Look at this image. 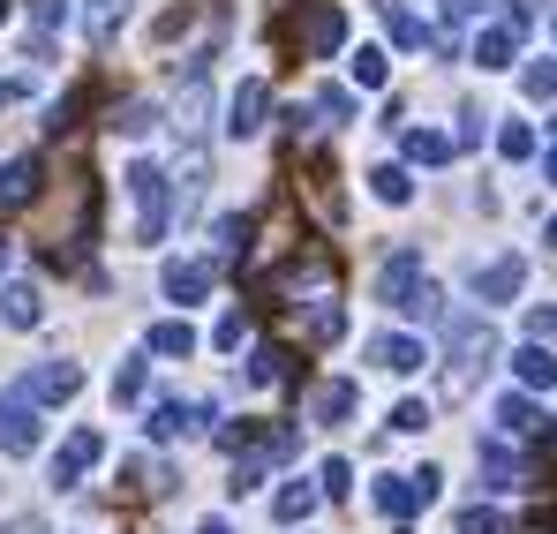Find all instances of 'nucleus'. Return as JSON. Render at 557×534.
Returning a JSON list of instances; mask_svg holds the SVG:
<instances>
[{"instance_id":"7ed1b4c3","label":"nucleus","mask_w":557,"mask_h":534,"mask_svg":"<svg viewBox=\"0 0 557 534\" xmlns=\"http://www.w3.org/2000/svg\"><path fill=\"white\" fill-rule=\"evenodd\" d=\"M84 392V369L76 361H38L23 384H15V399H30V407H69Z\"/></svg>"},{"instance_id":"c03bdc74","label":"nucleus","mask_w":557,"mask_h":534,"mask_svg":"<svg viewBox=\"0 0 557 534\" xmlns=\"http://www.w3.org/2000/svg\"><path fill=\"white\" fill-rule=\"evenodd\" d=\"M543 181H550V188H557V151H543Z\"/></svg>"},{"instance_id":"a211bd4d","label":"nucleus","mask_w":557,"mask_h":534,"mask_svg":"<svg viewBox=\"0 0 557 534\" xmlns=\"http://www.w3.org/2000/svg\"><path fill=\"white\" fill-rule=\"evenodd\" d=\"M512 376H520L528 392H557V355H550V347H535V339H528V347L512 355Z\"/></svg>"},{"instance_id":"4468645a","label":"nucleus","mask_w":557,"mask_h":534,"mask_svg":"<svg viewBox=\"0 0 557 534\" xmlns=\"http://www.w3.org/2000/svg\"><path fill=\"white\" fill-rule=\"evenodd\" d=\"M445 347H453V361L497 355V332H490V316H445Z\"/></svg>"},{"instance_id":"c9c22d12","label":"nucleus","mask_w":557,"mask_h":534,"mask_svg":"<svg viewBox=\"0 0 557 534\" xmlns=\"http://www.w3.org/2000/svg\"><path fill=\"white\" fill-rule=\"evenodd\" d=\"M392 430H399V437H422V430H430V407H422V399H399V407H392Z\"/></svg>"},{"instance_id":"b1692460","label":"nucleus","mask_w":557,"mask_h":534,"mask_svg":"<svg viewBox=\"0 0 557 534\" xmlns=\"http://www.w3.org/2000/svg\"><path fill=\"white\" fill-rule=\"evenodd\" d=\"M151 128H159V105H151V98L113 105V136H151Z\"/></svg>"},{"instance_id":"de8ad7c7","label":"nucleus","mask_w":557,"mask_h":534,"mask_svg":"<svg viewBox=\"0 0 557 534\" xmlns=\"http://www.w3.org/2000/svg\"><path fill=\"white\" fill-rule=\"evenodd\" d=\"M196 534H234V527H226V520H203V527H196Z\"/></svg>"},{"instance_id":"37998d69","label":"nucleus","mask_w":557,"mask_h":534,"mask_svg":"<svg viewBox=\"0 0 557 534\" xmlns=\"http://www.w3.org/2000/svg\"><path fill=\"white\" fill-rule=\"evenodd\" d=\"M0 534H46V527H38V520H8Z\"/></svg>"},{"instance_id":"ddd939ff","label":"nucleus","mask_w":557,"mask_h":534,"mask_svg":"<svg viewBox=\"0 0 557 534\" xmlns=\"http://www.w3.org/2000/svg\"><path fill=\"white\" fill-rule=\"evenodd\" d=\"M528 286V257H490V264H474V294L482 301H512Z\"/></svg>"},{"instance_id":"7c9ffc66","label":"nucleus","mask_w":557,"mask_h":534,"mask_svg":"<svg viewBox=\"0 0 557 534\" xmlns=\"http://www.w3.org/2000/svg\"><path fill=\"white\" fill-rule=\"evenodd\" d=\"M121 23H128V0H91V38H98V46H113Z\"/></svg>"},{"instance_id":"2f4dec72","label":"nucleus","mask_w":557,"mask_h":534,"mask_svg":"<svg viewBox=\"0 0 557 534\" xmlns=\"http://www.w3.org/2000/svg\"><path fill=\"white\" fill-rule=\"evenodd\" d=\"M249 324H257L249 309H226V316H219V332H211V347H219V355H234V347L249 339Z\"/></svg>"},{"instance_id":"a19ab883","label":"nucleus","mask_w":557,"mask_h":534,"mask_svg":"<svg viewBox=\"0 0 557 534\" xmlns=\"http://www.w3.org/2000/svg\"><path fill=\"white\" fill-rule=\"evenodd\" d=\"M30 15H38V30H61V23H69V15H76V8H69V0H38V8H30Z\"/></svg>"},{"instance_id":"dca6fc26","label":"nucleus","mask_w":557,"mask_h":534,"mask_svg":"<svg viewBox=\"0 0 557 534\" xmlns=\"http://www.w3.org/2000/svg\"><path fill=\"white\" fill-rule=\"evenodd\" d=\"M301 46H309V53H317V61H332V53H339V46H347V15H339V8H332V0H324V8H317V15H309V30H301Z\"/></svg>"},{"instance_id":"a878e982","label":"nucleus","mask_w":557,"mask_h":534,"mask_svg":"<svg viewBox=\"0 0 557 534\" xmlns=\"http://www.w3.org/2000/svg\"><path fill=\"white\" fill-rule=\"evenodd\" d=\"M144 384H151V361H144V355L121 361V369H113V407H136V399H144Z\"/></svg>"},{"instance_id":"4c0bfd02","label":"nucleus","mask_w":557,"mask_h":534,"mask_svg":"<svg viewBox=\"0 0 557 534\" xmlns=\"http://www.w3.org/2000/svg\"><path fill=\"white\" fill-rule=\"evenodd\" d=\"M460 534H505V512H497V505H467Z\"/></svg>"},{"instance_id":"8fccbe9b","label":"nucleus","mask_w":557,"mask_h":534,"mask_svg":"<svg viewBox=\"0 0 557 534\" xmlns=\"http://www.w3.org/2000/svg\"><path fill=\"white\" fill-rule=\"evenodd\" d=\"M550 128H557V113H550Z\"/></svg>"},{"instance_id":"58836bf2","label":"nucleus","mask_w":557,"mask_h":534,"mask_svg":"<svg viewBox=\"0 0 557 534\" xmlns=\"http://www.w3.org/2000/svg\"><path fill=\"white\" fill-rule=\"evenodd\" d=\"M317 113H324V121H355V98H347V90H317Z\"/></svg>"},{"instance_id":"20e7f679","label":"nucleus","mask_w":557,"mask_h":534,"mask_svg":"<svg viewBox=\"0 0 557 534\" xmlns=\"http://www.w3.org/2000/svg\"><path fill=\"white\" fill-rule=\"evenodd\" d=\"M211 286H219V264H203V257H182V264L159 271V294H166L174 309H196V301H203Z\"/></svg>"},{"instance_id":"4be33fe9","label":"nucleus","mask_w":557,"mask_h":534,"mask_svg":"<svg viewBox=\"0 0 557 534\" xmlns=\"http://www.w3.org/2000/svg\"><path fill=\"white\" fill-rule=\"evenodd\" d=\"M497 430H505V437H535V430H543V414H535V399H520V392H505V399H497Z\"/></svg>"},{"instance_id":"0eeeda50","label":"nucleus","mask_w":557,"mask_h":534,"mask_svg":"<svg viewBox=\"0 0 557 534\" xmlns=\"http://www.w3.org/2000/svg\"><path fill=\"white\" fill-rule=\"evenodd\" d=\"M474 467H482V489H528V467L505 437H482L474 445Z\"/></svg>"},{"instance_id":"bb28decb","label":"nucleus","mask_w":557,"mask_h":534,"mask_svg":"<svg viewBox=\"0 0 557 534\" xmlns=\"http://www.w3.org/2000/svg\"><path fill=\"white\" fill-rule=\"evenodd\" d=\"M339 332H347V309H339V301H317V309H309V347H332Z\"/></svg>"},{"instance_id":"72a5a7b5","label":"nucleus","mask_w":557,"mask_h":534,"mask_svg":"<svg viewBox=\"0 0 557 534\" xmlns=\"http://www.w3.org/2000/svg\"><path fill=\"white\" fill-rule=\"evenodd\" d=\"M497 151H505V159H535V128H528V121H505V128H497Z\"/></svg>"},{"instance_id":"ea45409f","label":"nucleus","mask_w":557,"mask_h":534,"mask_svg":"<svg viewBox=\"0 0 557 534\" xmlns=\"http://www.w3.org/2000/svg\"><path fill=\"white\" fill-rule=\"evenodd\" d=\"M528 339L550 347V339H557V309H528Z\"/></svg>"},{"instance_id":"6e6552de","label":"nucleus","mask_w":557,"mask_h":534,"mask_svg":"<svg viewBox=\"0 0 557 534\" xmlns=\"http://www.w3.org/2000/svg\"><path fill=\"white\" fill-rule=\"evenodd\" d=\"M0 451H8V459H30V451H38V407L15 399V392L0 399Z\"/></svg>"},{"instance_id":"393cba45","label":"nucleus","mask_w":557,"mask_h":534,"mask_svg":"<svg viewBox=\"0 0 557 534\" xmlns=\"http://www.w3.org/2000/svg\"><path fill=\"white\" fill-rule=\"evenodd\" d=\"M376 15H384V23H392V38H399V46H407V53H414V46H430V30H422V15H407V8H399V0H376Z\"/></svg>"},{"instance_id":"f3484780","label":"nucleus","mask_w":557,"mask_h":534,"mask_svg":"<svg viewBox=\"0 0 557 534\" xmlns=\"http://www.w3.org/2000/svg\"><path fill=\"white\" fill-rule=\"evenodd\" d=\"M144 355H159V361H188V355H196V332H188V316H166V324H151Z\"/></svg>"},{"instance_id":"09e8293b","label":"nucleus","mask_w":557,"mask_h":534,"mask_svg":"<svg viewBox=\"0 0 557 534\" xmlns=\"http://www.w3.org/2000/svg\"><path fill=\"white\" fill-rule=\"evenodd\" d=\"M0 23H8V0H0Z\"/></svg>"},{"instance_id":"49530a36","label":"nucleus","mask_w":557,"mask_h":534,"mask_svg":"<svg viewBox=\"0 0 557 534\" xmlns=\"http://www.w3.org/2000/svg\"><path fill=\"white\" fill-rule=\"evenodd\" d=\"M15 98H23V84H0V105H15Z\"/></svg>"},{"instance_id":"603ef678","label":"nucleus","mask_w":557,"mask_h":534,"mask_svg":"<svg viewBox=\"0 0 557 534\" xmlns=\"http://www.w3.org/2000/svg\"><path fill=\"white\" fill-rule=\"evenodd\" d=\"M550 437H557V422H550Z\"/></svg>"},{"instance_id":"423d86ee","label":"nucleus","mask_w":557,"mask_h":534,"mask_svg":"<svg viewBox=\"0 0 557 534\" xmlns=\"http://www.w3.org/2000/svg\"><path fill=\"white\" fill-rule=\"evenodd\" d=\"M264 113H272V84H264V76H249V84L226 98V136H234V144H249V136L264 128Z\"/></svg>"},{"instance_id":"473e14b6","label":"nucleus","mask_w":557,"mask_h":534,"mask_svg":"<svg viewBox=\"0 0 557 534\" xmlns=\"http://www.w3.org/2000/svg\"><path fill=\"white\" fill-rule=\"evenodd\" d=\"M520 90H528V98H557V53H543V61H528V76H520Z\"/></svg>"},{"instance_id":"5701e85b","label":"nucleus","mask_w":557,"mask_h":534,"mask_svg":"<svg viewBox=\"0 0 557 534\" xmlns=\"http://www.w3.org/2000/svg\"><path fill=\"white\" fill-rule=\"evenodd\" d=\"M309 512H317V489H309V482H286V489L272 497V520H278V527H294V520H309Z\"/></svg>"},{"instance_id":"c85d7f7f","label":"nucleus","mask_w":557,"mask_h":534,"mask_svg":"<svg viewBox=\"0 0 557 534\" xmlns=\"http://www.w3.org/2000/svg\"><path fill=\"white\" fill-rule=\"evenodd\" d=\"M384 84H392V61H384L376 46H362V53H355V90H384Z\"/></svg>"},{"instance_id":"9d476101","label":"nucleus","mask_w":557,"mask_h":534,"mask_svg":"<svg viewBox=\"0 0 557 534\" xmlns=\"http://www.w3.org/2000/svg\"><path fill=\"white\" fill-rule=\"evenodd\" d=\"M203 422H211V407H188V399H159L144 430H151V445H174V437H196Z\"/></svg>"},{"instance_id":"a18cd8bd","label":"nucleus","mask_w":557,"mask_h":534,"mask_svg":"<svg viewBox=\"0 0 557 534\" xmlns=\"http://www.w3.org/2000/svg\"><path fill=\"white\" fill-rule=\"evenodd\" d=\"M8 264H15V241H8V234H0V271H8Z\"/></svg>"},{"instance_id":"f8f14e48","label":"nucleus","mask_w":557,"mask_h":534,"mask_svg":"<svg viewBox=\"0 0 557 534\" xmlns=\"http://www.w3.org/2000/svg\"><path fill=\"white\" fill-rule=\"evenodd\" d=\"M355 407H362V384H347V376H332V384H317V399H309V422H324V430H339V422H355Z\"/></svg>"},{"instance_id":"c756f323","label":"nucleus","mask_w":557,"mask_h":534,"mask_svg":"<svg viewBox=\"0 0 557 534\" xmlns=\"http://www.w3.org/2000/svg\"><path fill=\"white\" fill-rule=\"evenodd\" d=\"M242 376H249V392H264V384H278V376H286V355H278V347H257Z\"/></svg>"},{"instance_id":"aec40b11","label":"nucleus","mask_w":557,"mask_h":534,"mask_svg":"<svg viewBox=\"0 0 557 534\" xmlns=\"http://www.w3.org/2000/svg\"><path fill=\"white\" fill-rule=\"evenodd\" d=\"M399 144H407V159H414V166H445V159L460 151V144H453L445 128H407Z\"/></svg>"},{"instance_id":"412c9836","label":"nucleus","mask_w":557,"mask_h":534,"mask_svg":"<svg viewBox=\"0 0 557 534\" xmlns=\"http://www.w3.org/2000/svg\"><path fill=\"white\" fill-rule=\"evenodd\" d=\"M0 316H8L15 332H30V324L46 316V294H38V286H8V294H0Z\"/></svg>"},{"instance_id":"6ab92c4d","label":"nucleus","mask_w":557,"mask_h":534,"mask_svg":"<svg viewBox=\"0 0 557 534\" xmlns=\"http://www.w3.org/2000/svg\"><path fill=\"white\" fill-rule=\"evenodd\" d=\"M38 159H8V166H0V203H8V211H15V203H30V196H38Z\"/></svg>"},{"instance_id":"cd10ccee","label":"nucleus","mask_w":557,"mask_h":534,"mask_svg":"<svg viewBox=\"0 0 557 534\" xmlns=\"http://www.w3.org/2000/svg\"><path fill=\"white\" fill-rule=\"evenodd\" d=\"M370 196H376V203H407V196H414L407 166H376V174H370Z\"/></svg>"},{"instance_id":"79ce46f5","label":"nucleus","mask_w":557,"mask_h":534,"mask_svg":"<svg viewBox=\"0 0 557 534\" xmlns=\"http://www.w3.org/2000/svg\"><path fill=\"white\" fill-rule=\"evenodd\" d=\"M445 8V23H482V0H437Z\"/></svg>"},{"instance_id":"e433bc0d","label":"nucleus","mask_w":557,"mask_h":534,"mask_svg":"<svg viewBox=\"0 0 557 534\" xmlns=\"http://www.w3.org/2000/svg\"><path fill=\"white\" fill-rule=\"evenodd\" d=\"M347 482H355L347 459H324V467H317V497H347Z\"/></svg>"},{"instance_id":"3c124183","label":"nucleus","mask_w":557,"mask_h":534,"mask_svg":"<svg viewBox=\"0 0 557 534\" xmlns=\"http://www.w3.org/2000/svg\"><path fill=\"white\" fill-rule=\"evenodd\" d=\"M550 30H557V15H550Z\"/></svg>"},{"instance_id":"9b49d317","label":"nucleus","mask_w":557,"mask_h":534,"mask_svg":"<svg viewBox=\"0 0 557 534\" xmlns=\"http://www.w3.org/2000/svg\"><path fill=\"white\" fill-rule=\"evenodd\" d=\"M370 361L384 369V376H414V369L430 361V347H422V339H407V332H376V339H370Z\"/></svg>"},{"instance_id":"39448f33","label":"nucleus","mask_w":557,"mask_h":534,"mask_svg":"<svg viewBox=\"0 0 557 534\" xmlns=\"http://www.w3.org/2000/svg\"><path fill=\"white\" fill-rule=\"evenodd\" d=\"M98 459H106V437H98V430H69V445L53 451V489H76Z\"/></svg>"},{"instance_id":"1a4fd4ad","label":"nucleus","mask_w":557,"mask_h":534,"mask_svg":"<svg viewBox=\"0 0 557 534\" xmlns=\"http://www.w3.org/2000/svg\"><path fill=\"white\" fill-rule=\"evenodd\" d=\"M414 286H422V249H392V257L376 264V301H384V309H399Z\"/></svg>"},{"instance_id":"f03ea898","label":"nucleus","mask_w":557,"mask_h":534,"mask_svg":"<svg viewBox=\"0 0 557 534\" xmlns=\"http://www.w3.org/2000/svg\"><path fill=\"white\" fill-rule=\"evenodd\" d=\"M437 482H445V474H437V467H422V474H376V512H384V520H414V512H430V505H437Z\"/></svg>"},{"instance_id":"2eb2a0df","label":"nucleus","mask_w":557,"mask_h":534,"mask_svg":"<svg viewBox=\"0 0 557 534\" xmlns=\"http://www.w3.org/2000/svg\"><path fill=\"white\" fill-rule=\"evenodd\" d=\"M512 53H520V30H512V23H490V30H474V69H482V76L512 69Z\"/></svg>"},{"instance_id":"f704fd0d","label":"nucleus","mask_w":557,"mask_h":534,"mask_svg":"<svg viewBox=\"0 0 557 534\" xmlns=\"http://www.w3.org/2000/svg\"><path fill=\"white\" fill-rule=\"evenodd\" d=\"M249 219H219V257H249Z\"/></svg>"},{"instance_id":"f257e3e1","label":"nucleus","mask_w":557,"mask_h":534,"mask_svg":"<svg viewBox=\"0 0 557 534\" xmlns=\"http://www.w3.org/2000/svg\"><path fill=\"white\" fill-rule=\"evenodd\" d=\"M121 188L136 196V241L159 249V241H166V174H159L151 159H136V166L121 174Z\"/></svg>"}]
</instances>
